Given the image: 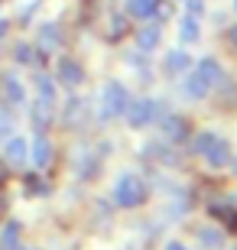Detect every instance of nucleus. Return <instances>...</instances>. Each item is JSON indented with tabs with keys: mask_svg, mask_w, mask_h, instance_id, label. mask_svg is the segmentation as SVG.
<instances>
[{
	"mask_svg": "<svg viewBox=\"0 0 237 250\" xmlns=\"http://www.w3.org/2000/svg\"><path fill=\"white\" fill-rule=\"evenodd\" d=\"M195 149H198L201 156L208 159L211 166H224V163L231 159L228 143H224L218 133H211V130H205V133H198V137H195Z\"/></svg>",
	"mask_w": 237,
	"mask_h": 250,
	"instance_id": "obj_1",
	"label": "nucleus"
},
{
	"mask_svg": "<svg viewBox=\"0 0 237 250\" xmlns=\"http://www.w3.org/2000/svg\"><path fill=\"white\" fill-rule=\"evenodd\" d=\"M127 104H130V94H127V88H124L120 82H110L108 88H104V117H117V114H124Z\"/></svg>",
	"mask_w": 237,
	"mask_h": 250,
	"instance_id": "obj_2",
	"label": "nucleus"
},
{
	"mask_svg": "<svg viewBox=\"0 0 237 250\" xmlns=\"http://www.w3.org/2000/svg\"><path fill=\"white\" fill-rule=\"evenodd\" d=\"M124 114H127V121L133 124V127H146L153 117H159V104L150 101V98H143V101H130Z\"/></svg>",
	"mask_w": 237,
	"mask_h": 250,
	"instance_id": "obj_3",
	"label": "nucleus"
},
{
	"mask_svg": "<svg viewBox=\"0 0 237 250\" xmlns=\"http://www.w3.org/2000/svg\"><path fill=\"white\" fill-rule=\"evenodd\" d=\"M114 198H117V205H124V208L137 205L140 198H143V182H140V179H133V176L120 179V186H117V192H114Z\"/></svg>",
	"mask_w": 237,
	"mask_h": 250,
	"instance_id": "obj_4",
	"label": "nucleus"
},
{
	"mask_svg": "<svg viewBox=\"0 0 237 250\" xmlns=\"http://www.w3.org/2000/svg\"><path fill=\"white\" fill-rule=\"evenodd\" d=\"M159 36H163V29H159V26H143L137 33V46L143 49V52H153V49L159 46Z\"/></svg>",
	"mask_w": 237,
	"mask_h": 250,
	"instance_id": "obj_5",
	"label": "nucleus"
},
{
	"mask_svg": "<svg viewBox=\"0 0 237 250\" xmlns=\"http://www.w3.org/2000/svg\"><path fill=\"white\" fill-rule=\"evenodd\" d=\"M198 36H201L198 17H192V13H185V17H182V23H179V39H182V42H195Z\"/></svg>",
	"mask_w": 237,
	"mask_h": 250,
	"instance_id": "obj_6",
	"label": "nucleus"
},
{
	"mask_svg": "<svg viewBox=\"0 0 237 250\" xmlns=\"http://www.w3.org/2000/svg\"><path fill=\"white\" fill-rule=\"evenodd\" d=\"M59 78H62L65 84H78L82 82V65L75 62V59H62V62H59Z\"/></svg>",
	"mask_w": 237,
	"mask_h": 250,
	"instance_id": "obj_7",
	"label": "nucleus"
},
{
	"mask_svg": "<svg viewBox=\"0 0 237 250\" xmlns=\"http://www.w3.org/2000/svg\"><path fill=\"white\" fill-rule=\"evenodd\" d=\"M208 91H211V84L205 82L198 72H192L189 78H185V94H189V98H205Z\"/></svg>",
	"mask_w": 237,
	"mask_h": 250,
	"instance_id": "obj_8",
	"label": "nucleus"
},
{
	"mask_svg": "<svg viewBox=\"0 0 237 250\" xmlns=\"http://www.w3.org/2000/svg\"><path fill=\"white\" fill-rule=\"evenodd\" d=\"M195 72H198L201 78H205V82L211 84V88H215V84L221 82V65L215 62V59H201V62H198V68H195Z\"/></svg>",
	"mask_w": 237,
	"mask_h": 250,
	"instance_id": "obj_9",
	"label": "nucleus"
},
{
	"mask_svg": "<svg viewBox=\"0 0 237 250\" xmlns=\"http://www.w3.org/2000/svg\"><path fill=\"white\" fill-rule=\"evenodd\" d=\"M49 114H52V98H43V94H39V101L33 104V121H36V130H43L49 124Z\"/></svg>",
	"mask_w": 237,
	"mask_h": 250,
	"instance_id": "obj_10",
	"label": "nucleus"
},
{
	"mask_svg": "<svg viewBox=\"0 0 237 250\" xmlns=\"http://www.w3.org/2000/svg\"><path fill=\"white\" fill-rule=\"evenodd\" d=\"M127 10L133 17H153L159 10V0H127Z\"/></svg>",
	"mask_w": 237,
	"mask_h": 250,
	"instance_id": "obj_11",
	"label": "nucleus"
},
{
	"mask_svg": "<svg viewBox=\"0 0 237 250\" xmlns=\"http://www.w3.org/2000/svg\"><path fill=\"white\" fill-rule=\"evenodd\" d=\"M192 65V59H189V52H182V49H175V52H169V59H166V68L172 75H179V72H185Z\"/></svg>",
	"mask_w": 237,
	"mask_h": 250,
	"instance_id": "obj_12",
	"label": "nucleus"
},
{
	"mask_svg": "<svg viewBox=\"0 0 237 250\" xmlns=\"http://www.w3.org/2000/svg\"><path fill=\"white\" fill-rule=\"evenodd\" d=\"M49 153H52V149H49L46 137H36V143H33V163H36V166H46Z\"/></svg>",
	"mask_w": 237,
	"mask_h": 250,
	"instance_id": "obj_13",
	"label": "nucleus"
},
{
	"mask_svg": "<svg viewBox=\"0 0 237 250\" xmlns=\"http://www.w3.org/2000/svg\"><path fill=\"white\" fill-rule=\"evenodd\" d=\"M7 159L10 163H23V159H26V143H23L20 137L7 143Z\"/></svg>",
	"mask_w": 237,
	"mask_h": 250,
	"instance_id": "obj_14",
	"label": "nucleus"
},
{
	"mask_svg": "<svg viewBox=\"0 0 237 250\" xmlns=\"http://www.w3.org/2000/svg\"><path fill=\"white\" fill-rule=\"evenodd\" d=\"M3 88H7V94H10V101H13V104L23 101V84H20L17 78H3Z\"/></svg>",
	"mask_w": 237,
	"mask_h": 250,
	"instance_id": "obj_15",
	"label": "nucleus"
},
{
	"mask_svg": "<svg viewBox=\"0 0 237 250\" xmlns=\"http://www.w3.org/2000/svg\"><path fill=\"white\" fill-rule=\"evenodd\" d=\"M17 241H20V228L17 224H7V231H3V237H0V247H17Z\"/></svg>",
	"mask_w": 237,
	"mask_h": 250,
	"instance_id": "obj_16",
	"label": "nucleus"
},
{
	"mask_svg": "<svg viewBox=\"0 0 237 250\" xmlns=\"http://www.w3.org/2000/svg\"><path fill=\"white\" fill-rule=\"evenodd\" d=\"M163 130H166V137H172V140H179V137H182V121H179V117H166Z\"/></svg>",
	"mask_w": 237,
	"mask_h": 250,
	"instance_id": "obj_17",
	"label": "nucleus"
},
{
	"mask_svg": "<svg viewBox=\"0 0 237 250\" xmlns=\"http://www.w3.org/2000/svg\"><path fill=\"white\" fill-rule=\"evenodd\" d=\"M201 241L208 244V247H218V244H221V234H208V231H205V234H201Z\"/></svg>",
	"mask_w": 237,
	"mask_h": 250,
	"instance_id": "obj_18",
	"label": "nucleus"
},
{
	"mask_svg": "<svg viewBox=\"0 0 237 250\" xmlns=\"http://www.w3.org/2000/svg\"><path fill=\"white\" fill-rule=\"evenodd\" d=\"M17 59H20V62H29V59H33V49H26V46H20Z\"/></svg>",
	"mask_w": 237,
	"mask_h": 250,
	"instance_id": "obj_19",
	"label": "nucleus"
},
{
	"mask_svg": "<svg viewBox=\"0 0 237 250\" xmlns=\"http://www.w3.org/2000/svg\"><path fill=\"white\" fill-rule=\"evenodd\" d=\"M231 42L237 46V26H231Z\"/></svg>",
	"mask_w": 237,
	"mask_h": 250,
	"instance_id": "obj_20",
	"label": "nucleus"
},
{
	"mask_svg": "<svg viewBox=\"0 0 237 250\" xmlns=\"http://www.w3.org/2000/svg\"><path fill=\"white\" fill-rule=\"evenodd\" d=\"M166 250H185V247H182V244H169Z\"/></svg>",
	"mask_w": 237,
	"mask_h": 250,
	"instance_id": "obj_21",
	"label": "nucleus"
},
{
	"mask_svg": "<svg viewBox=\"0 0 237 250\" xmlns=\"http://www.w3.org/2000/svg\"><path fill=\"white\" fill-rule=\"evenodd\" d=\"M234 10H237V0H234Z\"/></svg>",
	"mask_w": 237,
	"mask_h": 250,
	"instance_id": "obj_22",
	"label": "nucleus"
}]
</instances>
